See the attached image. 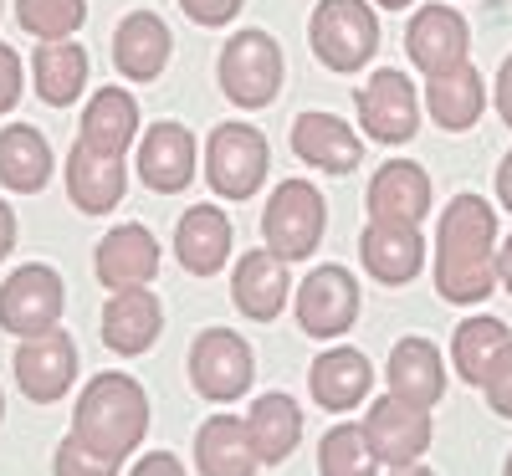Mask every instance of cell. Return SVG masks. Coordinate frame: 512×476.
<instances>
[{
  "label": "cell",
  "instance_id": "cell-1",
  "mask_svg": "<svg viewBox=\"0 0 512 476\" xmlns=\"http://www.w3.org/2000/svg\"><path fill=\"white\" fill-rule=\"evenodd\" d=\"M436 292L461 308L497 292V210L482 195H456L441 210Z\"/></svg>",
  "mask_w": 512,
  "mask_h": 476
},
{
  "label": "cell",
  "instance_id": "cell-2",
  "mask_svg": "<svg viewBox=\"0 0 512 476\" xmlns=\"http://www.w3.org/2000/svg\"><path fill=\"white\" fill-rule=\"evenodd\" d=\"M72 436L93 456L123 466L128 451H139L144 436H149V395H144V384L128 379V374H98L77 395Z\"/></svg>",
  "mask_w": 512,
  "mask_h": 476
},
{
  "label": "cell",
  "instance_id": "cell-3",
  "mask_svg": "<svg viewBox=\"0 0 512 476\" xmlns=\"http://www.w3.org/2000/svg\"><path fill=\"white\" fill-rule=\"evenodd\" d=\"M308 41L328 72H359L379 47V21L364 0H318V11L308 21Z\"/></svg>",
  "mask_w": 512,
  "mask_h": 476
},
{
  "label": "cell",
  "instance_id": "cell-4",
  "mask_svg": "<svg viewBox=\"0 0 512 476\" xmlns=\"http://www.w3.org/2000/svg\"><path fill=\"white\" fill-rule=\"evenodd\" d=\"M267 139L251 123H221L205 144V180L221 200H251L267 180Z\"/></svg>",
  "mask_w": 512,
  "mask_h": 476
},
{
  "label": "cell",
  "instance_id": "cell-5",
  "mask_svg": "<svg viewBox=\"0 0 512 476\" xmlns=\"http://www.w3.org/2000/svg\"><path fill=\"white\" fill-rule=\"evenodd\" d=\"M328 226V210H323V195L308 185V180H282L262 210V236L267 246L282 256V262H303L313 256L318 236Z\"/></svg>",
  "mask_w": 512,
  "mask_h": 476
},
{
  "label": "cell",
  "instance_id": "cell-6",
  "mask_svg": "<svg viewBox=\"0 0 512 476\" xmlns=\"http://www.w3.org/2000/svg\"><path fill=\"white\" fill-rule=\"evenodd\" d=\"M221 88L236 108H267L282 88V47L267 31H236L221 47Z\"/></svg>",
  "mask_w": 512,
  "mask_h": 476
},
{
  "label": "cell",
  "instance_id": "cell-7",
  "mask_svg": "<svg viewBox=\"0 0 512 476\" xmlns=\"http://www.w3.org/2000/svg\"><path fill=\"white\" fill-rule=\"evenodd\" d=\"M256 379V359H251V343L231 328H205L190 343V384L195 395H205L210 405H226L241 400Z\"/></svg>",
  "mask_w": 512,
  "mask_h": 476
},
{
  "label": "cell",
  "instance_id": "cell-8",
  "mask_svg": "<svg viewBox=\"0 0 512 476\" xmlns=\"http://www.w3.org/2000/svg\"><path fill=\"white\" fill-rule=\"evenodd\" d=\"M62 308H67V292H62V277L52 267H16L6 282H0V328L16 333V338H36L62 323Z\"/></svg>",
  "mask_w": 512,
  "mask_h": 476
},
{
  "label": "cell",
  "instance_id": "cell-9",
  "mask_svg": "<svg viewBox=\"0 0 512 476\" xmlns=\"http://www.w3.org/2000/svg\"><path fill=\"white\" fill-rule=\"evenodd\" d=\"M77 379V343L67 328H47L36 338H21L16 349V384L31 405H57Z\"/></svg>",
  "mask_w": 512,
  "mask_h": 476
},
{
  "label": "cell",
  "instance_id": "cell-10",
  "mask_svg": "<svg viewBox=\"0 0 512 476\" xmlns=\"http://www.w3.org/2000/svg\"><path fill=\"white\" fill-rule=\"evenodd\" d=\"M359 318V282L349 267H318L297 287V323L313 338H338Z\"/></svg>",
  "mask_w": 512,
  "mask_h": 476
},
{
  "label": "cell",
  "instance_id": "cell-11",
  "mask_svg": "<svg viewBox=\"0 0 512 476\" xmlns=\"http://www.w3.org/2000/svg\"><path fill=\"white\" fill-rule=\"evenodd\" d=\"M364 436L384 466H410L431 451V410H420L400 395H384L364 415Z\"/></svg>",
  "mask_w": 512,
  "mask_h": 476
},
{
  "label": "cell",
  "instance_id": "cell-12",
  "mask_svg": "<svg viewBox=\"0 0 512 476\" xmlns=\"http://www.w3.org/2000/svg\"><path fill=\"white\" fill-rule=\"evenodd\" d=\"M359 123L379 144H410L415 128H420V98L410 88V77L395 72V67L374 72L359 93Z\"/></svg>",
  "mask_w": 512,
  "mask_h": 476
},
{
  "label": "cell",
  "instance_id": "cell-13",
  "mask_svg": "<svg viewBox=\"0 0 512 476\" xmlns=\"http://www.w3.org/2000/svg\"><path fill=\"white\" fill-rule=\"evenodd\" d=\"M405 52L425 77H441V72L466 62V52H472V26L451 6H420L405 26Z\"/></svg>",
  "mask_w": 512,
  "mask_h": 476
},
{
  "label": "cell",
  "instance_id": "cell-14",
  "mask_svg": "<svg viewBox=\"0 0 512 476\" xmlns=\"http://www.w3.org/2000/svg\"><path fill=\"white\" fill-rule=\"evenodd\" d=\"M369 221H400V226H420L431 215V175L420 164H379L374 180H369Z\"/></svg>",
  "mask_w": 512,
  "mask_h": 476
},
{
  "label": "cell",
  "instance_id": "cell-15",
  "mask_svg": "<svg viewBox=\"0 0 512 476\" xmlns=\"http://www.w3.org/2000/svg\"><path fill=\"white\" fill-rule=\"evenodd\" d=\"M159 328H164V308H159V297L149 287H123V292L108 297V308H103V343L113 354H123V359L149 354Z\"/></svg>",
  "mask_w": 512,
  "mask_h": 476
},
{
  "label": "cell",
  "instance_id": "cell-16",
  "mask_svg": "<svg viewBox=\"0 0 512 476\" xmlns=\"http://www.w3.org/2000/svg\"><path fill=\"white\" fill-rule=\"evenodd\" d=\"M93 267H98V282L123 292V287H144L154 282L159 272V241L149 226H113L103 241H98V256H93Z\"/></svg>",
  "mask_w": 512,
  "mask_h": 476
},
{
  "label": "cell",
  "instance_id": "cell-17",
  "mask_svg": "<svg viewBox=\"0 0 512 476\" xmlns=\"http://www.w3.org/2000/svg\"><path fill=\"white\" fill-rule=\"evenodd\" d=\"M359 256H364V272H369L374 282L405 287V282L425 267V236H420V226L369 221V231L359 236Z\"/></svg>",
  "mask_w": 512,
  "mask_h": 476
},
{
  "label": "cell",
  "instance_id": "cell-18",
  "mask_svg": "<svg viewBox=\"0 0 512 476\" xmlns=\"http://www.w3.org/2000/svg\"><path fill=\"white\" fill-rule=\"evenodd\" d=\"M139 180L154 195H180L195 180V139L185 123H154L139 144Z\"/></svg>",
  "mask_w": 512,
  "mask_h": 476
},
{
  "label": "cell",
  "instance_id": "cell-19",
  "mask_svg": "<svg viewBox=\"0 0 512 476\" xmlns=\"http://www.w3.org/2000/svg\"><path fill=\"white\" fill-rule=\"evenodd\" d=\"M175 256L195 277H216L231 262V221L221 205H190L175 226Z\"/></svg>",
  "mask_w": 512,
  "mask_h": 476
},
{
  "label": "cell",
  "instance_id": "cell-20",
  "mask_svg": "<svg viewBox=\"0 0 512 476\" xmlns=\"http://www.w3.org/2000/svg\"><path fill=\"white\" fill-rule=\"evenodd\" d=\"M175 52V36L169 26L154 16V11H134L123 16L118 31H113V67L128 77V82H154Z\"/></svg>",
  "mask_w": 512,
  "mask_h": 476
},
{
  "label": "cell",
  "instance_id": "cell-21",
  "mask_svg": "<svg viewBox=\"0 0 512 476\" xmlns=\"http://www.w3.org/2000/svg\"><path fill=\"white\" fill-rule=\"evenodd\" d=\"M287 262L262 246V251H246L236 262V282H231V302L251 318V323H272L282 308H287Z\"/></svg>",
  "mask_w": 512,
  "mask_h": 476
},
{
  "label": "cell",
  "instance_id": "cell-22",
  "mask_svg": "<svg viewBox=\"0 0 512 476\" xmlns=\"http://www.w3.org/2000/svg\"><path fill=\"white\" fill-rule=\"evenodd\" d=\"M292 154L303 159V164L328 169V175H349V169L364 159V144H359V134H354L344 118H333V113H303V118L292 123Z\"/></svg>",
  "mask_w": 512,
  "mask_h": 476
},
{
  "label": "cell",
  "instance_id": "cell-23",
  "mask_svg": "<svg viewBox=\"0 0 512 476\" xmlns=\"http://www.w3.org/2000/svg\"><path fill=\"white\" fill-rule=\"evenodd\" d=\"M123 190H128L123 159L98 154V149H88L77 139L72 154H67V195H72V205L82 215H103V210H113L123 200Z\"/></svg>",
  "mask_w": 512,
  "mask_h": 476
},
{
  "label": "cell",
  "instance_id": "cell-24",
  "mask_svg": "<svg viewBox=\"0 0 512 476\" xmlns=\"http://www.w3.org/2000/svg\"><path fill=\"white\" fill-rule=\"evenodd\" d=\"M390 395L431 410L441 395H446V369H441V349L425 338H400L395 354H390Z\"/></svg>",
  "mask_w": 512,
  "mask_h": 476
},
{
  "label": "cell",
  "instance_id": "cell-25",
  "mask_svg": "<svg viewBox=\"0 0 512 476\" xmlns=\"http://www.w3.org/2000/svg\"><path fill=\"white\" fill-rule=\"evenodd\" d=\"M195 466H200V476H251L262 461H256V451H251L246 420L210 415L195 430Z\"/></svg>",
  "mask_w": 512,
  "mask_h": 476
},
{
  "label": "cell",
  "instance_id": "cell-26",
  "mask_svg": "<svg viewBox=\"0 0 512 476\" xmlns=\"http://www.w3.org/2000/svg\"><path fill=\"white\" fill-rule=\"evenodd\" d=\"M425 108H431V118H436L441 128H451V134H466V128L482 118V108H487L482 72H477L472 62H461V67L431 77V82H425Z\"/></svg>",
  "mask_w": 512,
  "mask_h": 476
},
{
  "label": "cell",
  "instance_id": "cell-27",
  "mask_svg": "<svg viewBox=\"0 0 512 476\" xmlns=\"http://www.w3.org/2000/svg\"><path fill=\"white\" fill-rule=\"evenodd\" d=\"M47 180H52V144L31 123H6L0 128V185L16 195H36Z\"/></svg>",
  "mask_w": 512,
  "mask_h": 476
},
{
  "label": "cell",
  "instance_id": "cell-28",
  "mask_svg": "<svg viewBox=\"0 0 512 476\" xmlns=\"http://www.w3.org/2000/svg\"><path fill=\"white\" fill-rule=\"evenodd\" d=\"M134 134H139V103H134V93H123V88L93 93L88 113H82V134L77 139L88 149H98V154L123 159V149L134 144Z\"/></svg>",
  "mask_w": 512,
  "mask_h": 476
},
{
  "label": "cell",
  "instance_id": "cell-29",
  "mask_svg": "<svg viewBox=\"0 0 512 476\" xmlns=\"http://www.w3.org/2000/svg\"><path fill=\"white\" fill-rule=\"evenodd\" d=\"M246 436H251L256 461L277 466L297 451V441H303V410H297L287 395H262L246 415Z\"/></svg>",
  "mask_w": 512,
  "mask_h": 476
},
{
  "label": "cell",
  "instance_id": "cell-30",
  "mask_svg": "<svg viewBox=\"0 0 512 476\" xmlns=\"http://www.w3.org/2000/svg\"><path fill=\"white\" fill-rule=\"evenodd\" d=\"M369 384H374V369L359 349H328L308 374V389L323 410H354L369 395Z\"/></svg>",
  "mask_w": 512,
  "mask_h": 476
},
{
  "label": "cell",
  "instance_id": "cell-31",
  "mask_svg": "<svg viewBox=\"0 0 512 476\" xmlns=\"http://www.w3.org/2000/svg\"><path fill=\"white\" fill-rule=\"evenodd\" d=\"M31 88L41 103L52 108H67L82 88H88V52L77 41H41L36 57H31Z\"/></svg>",
  "mask_w": 512,
  "mask_h": 476
},
{
  "label": "cell",
  "instance_id": "cell-32",
  "mask_svg": "<svg viewBox=\"0 0 512 476\" xmlns=\"http://www.w3.org/2000/svg\"><path fill=\"white\" fill-rule=\"evenodd\" d=\"M507 343H512V333H507L502 318H466V323H456V338H451L456 374H461L466 384H477V389H482L492 359L507 349Z\"/></svg>",
  "mask_w": 512,
  "mask_h": 476
},
{
  "label": "cell",
  "instance_id": "cell-33",
  "mask_svg": "<svg viewBox=\"0 0 512 476\" xmlns=\"http://www.w3.org/2000/svg\"><path fill=\"white\" fill-rule=\"evenodd\" d=\"M379 456L364 436V425H333L318 441V476H374Z\"/></svg>",
  "mask_w": 512,
  "mask_h": 476
},
{
  "label": "cell",
  "instance_id": "cell-34",
  "mask_svg": "<svg viewBox=\"0 0 512 476\" xmlns=\"http://www.w3.org/2000/svg\"><path fill=\"white\" fill-rule=\"evenodd\" d=\"M16 21L36 41H67L88 21V0H16Z\"/></svg>",
  "mask_w": 512,
  "mask_h": 476
},
{
  "label": "cell",
  "instance_id": "cell-35",
  "mask_svg": "<svg viewBox=\"0 0 512 476\" xmlns=\"http://www.w3.org/2000/svg\"><path fill=\"white\" fill-rule=\"evenodd\" d=\"M52 476H118V466H113V461H103V456H93L77 436H67V441L57 446Z\"/></svg>",
  "mask_w": 512,
  "mask_h": 476
},
{
  "label": "cell",
  "instance_id": "cell-36",
  "mask_svg": "<svg viewBox=\"0 0 512 476\" xmlns=\"http://www.w3.org/2000/svg\"><path fill=\"white\" fill-rule=\"evenodd\" d=\"M482 389H487V405H492L502 420H512V343L492 359V369H487Z\"/></svg>",
  "mask_w": 512,
  "mask_h": 476
},
{
  "label": "cell",
  "instance_id": "cell-37",
  "mask_svg": "<svg viewBox=\"0 0 512 476\" xmlns=\"http://www.w3.org/2000/svg\"><path fill=\"white\" fill-rule=\"evenodd\" d=\"M180 6H185V16H190L195 26H226V21L246 6V0H180Z\"/></svg>",
  "mask_w": 512,
  "mask_h": 476
},
{
  "label": "cell",
  "instance_id": "cell-38",
  "mask_svg": "<svg viewBox=\"0 0 512 476\" xmlns=\"http://www.w3.org/2000/svg\"><path fill=\"white\" fill-rule=\"evenodd\" d=\"M21 103V57L0 41V113H11Z\"/></svg>",
  "mask_w": 512,
  "mask_h": 476
},
{
  "label": "cell",
  "instance_id": "cell-39",
  "mask_svg": "<svg viewBox=\"0 0 512 476\" xmlns=\"http://www.w3.org/2000/svg\"><path fill=\"white\" fill-rule=\"evenodd\" d=\"M128 476H185V466H180V456H169V451H149Z\"/></svg>",
  "mask_w": 512,
  "mask_h": 476
},
{
  "label": "cell",
  "instance_id": "cell-40",
  "mask_svg": "<svg viewBox=\"0 0 512 476\" xmlns=\"http://www.w3.org/2000/svg\"><path fill=\"white\" fill-rule=\"evenodd\" d=\"M497 113H502V123L512 128V57H507L502 72H497Z\"/></svg>",
  "mask_w": 512,
  "mask_h": 476
},
{
  "label": "cell",
  "instance_id": "cell-41",
  "mask_svg": "<svg viewBox=\"0 0 512 476\" xmlns=\"http://www.w3.org/2000/svg\"><path fill=\"white\" fill-rule=\"evenodd\" d=\"M11 246H16V215H11L6 200H0V262L11 256Z\"/></svg>",
  "mask_w": 512,
  "mask_h": 476
},
{
  "label": "cell",
  "instance_id": "cell-42",
  "mask_svg": "<svg viewBox=\"0 0 512 476\" xmlns=\"http://www.w3.org/2000/svg\"><path fill=\"white\" fill-rule=\"evenodd\" d=\"M497 200H502V210H512V154L497 164Z\"/></svg>",
  "mask_w": 512,
  "mask_h": 476
},
{
  "label": "cell",
  "instance_id": "cell-43",
  "mask_svg": "<svg viewBox=\"0 0 512 476\" xmlns=\"http://www.w3.org/2000/svg\"><path fill=\"white\" fill-rule=\"evenodd\" d=\"M497 282H502V287L512 292V236H507V241L497 246Z\"/></svg>",
  "mask_w": 512,
  "mask_h": 476
},
{
  "label": "cell",
  "instance_id": "cell-44",
  "mask_svg": "<svg viewBox=\"0 0 512 476\" xmlns=\"http://www.w3.org/2000/svg\"><path fill=\"white\" fill-rule=\"evenodd\" d=\"M390 476H436V471H425V466H415V461H410V466H395Z\"/></svg>",
  "mask_w": 512,
  "mask_h": 476
},
{
  "label": "cell",
  "instance_id": "cell-45",
  "mask_svg": "<svg viewBox=\"0 0 512 476\" xmlns=\"http://www.w3.org/2000/svg\"><path fill=\"white\" fill-rule=\"evenodd\" d=\"M379 6H390V11H405V6H410V0H379Z\"/></svg>",
  "mask_w": 512,
  "mask_h": 476
},
{
  "label": "cell",
  "instance_id": "cell-46",
  "mask_svg": "<svg viewBox=\"0 0 512 476\" xmlns=\"http://www.w3.org/2000/svg\"><path fill=\"white\" fill-rule=\"evenodd\" d=\"M0 420H6V395H0Z\"/></svg>",
  "mask_w": 512,
  "mask_h": 476
},
{
  "label": "cell",
  "instance_id": "cell-47",
  "mask_svg": "<svg viewBox=\"0 0 512 476\" xmlns=\"http://www.w3.org/2000/svg\"><path fill=\"white\" fill-rule=\"evenodd\" d=\"M502 476H512V456H507V466H502Z\"/></svg>",
  "mask_w": 512,
  "mask_h": 476
}]
</instances>
